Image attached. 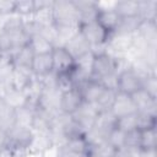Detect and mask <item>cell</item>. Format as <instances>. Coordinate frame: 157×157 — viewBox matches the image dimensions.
<instances>
[{
    "instance_id": "cell-28",
    "label": "cell",
    "mask_w": 157,
    "mask_h": 157,
    "mask_svg": "<svg viewBox=\"0 0 157 157\" xmlns=\"http://www.w3.org/2000/svg\"><path fill=\"white\" fill-rule=\"evenodd\" d=\"M1 36H2V26L0 25V39H1Z\"/></svg>"
},
{
    "instance_id": "cell-14",
    "label": "cell",
    "mask_w": 157,
    "mask_h": 157,
    "mask_svg": "<svg viewBox=\"0 0 157 157\" xmlns=\"http://www.w3.org/2000/svg\"><path fill=\"white\" fill-rule=\"evenodd\" d=\"M113 9L121 18L140 17V1L139 0H121L114 4Z\"/></svg>"
},
{
    "instance_id": "cell-6",
    "label": "cell",
    "mask_w": 157,
    "mask_h": 157,
    "mask_svg": "<svg viewBox=\"0 0 157 157\" xmlns=\"http://www.w3.org/2000/svg\"><path fill=\"white\" fill-rule=\"evenodd\" d=\"M53 59V74L54 75H69L76 67L75 58L69 53L64 45H55L52 50Z\"/></svg>"
},
{
    "instance_id": "cell-20",
    "label": "cell",
    "mask_w": 157,
    "mask_h": 157,
    "mask_svg": "<svg viewBox=\"0 0 157 157\" xmlns=\"http://www.w3.org/2000/svg\"><path fill=\"white\" fill-rule=\"evenodd\" d=\"M142 91H145L150 97L157 99V78L155 74H147L144 76Z\"/></svg>"
},
{
    "instance_id": "cell-22",
    "label": "cell",
    "mask_w": 157,
    "mask_h": 157,
    "mask_svg": "<svg viewBox=\"0 0 157 157\" xmlns=\"http://www.w3.org/2000/svg\"><path fill=\"white\" fill-rule=\"evenodd\" d=\"M56 157H85V153L78 152V151H76V150H74L66 145H63L59 148Z\"/></svg>"
},
{
    "instance_id": "cell-19",
    "label": "cell",
    "mask_w": 157,
    "mask_h": 157,
    "mask_svg": "<svg viewBox=\"0 0 157 157\" xmlns=\"http://www.w3.org/2000/svg\"><path fill=\"white\" fill-rule=\"evenodd\" d=\"M115 126L123 130L124 132L137 130V112L120 117V118H115Z\"/></svg>"
},
{
    "instance_id": "cell-9",
    "label": "cell",
    "mask_w": 157,
    "mask_h": 157,
    "mask_svg": "<svg viewBox=\"0 0 157 157\" xmlns=\"http://www.w3.org/2000/svg\"><path fill=\"white\" fill-rule=\"evenodd\" d=\"M94 21L101 26V28L105 33H108L112 37L118 32L121 17L113 7H98L94 16Z\"/></svg>"
},
{
    "instance_id": "cell-29",
    "label": "cell",
    "mask_w": 157,
    "mask_h": 157,
    "mask_svg": "<svg viewBox=\"0 0 157 157\" xmlns=\"http://www.w3.org/2000/svg\"><path fill=\"white\" fill-rule=\"evenodd\" d=\"M1 16H2V15H1V13H0V17H1Z\"/></svg>"
},
{
    "instance_id": "cell-5",
    "label": "cell",
    "mask_w": 157,
    "mask_h": 157,
    "mask_svg": "<svg viewBox=\"0 0 157 157\" xmlns=\"http://www.w3.org/2000/svg\"><path fill=\"white\" fill-rule=\"evenodd\" d=\"M77 32L83 37V39L90 44L91 48L108 44V42L110 39V36L108 33H105L94 20L78 22Z\"/></svg>"
},
{
    "instance_id": "cell-4",
    "label": "cell",
    "mask_w": 157,
    "mask_h": 157,
    "mask_svg": "<svg viewBox=\"0 0 157 157\" xmlns=\"http://www.w3.org/2000/svg\"><path fill=\"white\" fill-rule=\"evenodd\" d=\"M33 139H34V132L31 128L15 125L11 130H9L4 135L2 144H5L13 152H16L20 150L29 148L32 146Z\"/></svg>"
},
{
    "instance_id": "cell-13",
    "label": "cell",
    "mask_w": 157,
    "mask_h": 157,
    "mask_svg": "<svg viewBox=\"0 0 157 157\" xmlns=\"http://www.w3.org/2000/svg\"><path fill=\"white\" fill-rule=\"evenodd\" d=\"M33 58H34V52L29 47V44L15 50L11 54V60H12L13 67L23 69V70H28V71L31 69Z\"/></svg>"
},
{
    "instance_id": "cell-26",
    "label": "cell",
    "mask_w": 157,
    "mask_h": 157,
    "mask_svg": "<svg viewBox=\"0 0 157 157\" xmlns=\"http://www.w3.org/2000/svg\"><path fill=\"white\" fill-rule=\"evenodd\" d=\"M139 157H157L156 150H145V151H137L136 152Z\"/></svg>"
},
{
    "instance_id": "cell-7",
    "label": "cell",
    "mask_w": 157,
    "mask_h": 157,
    "mask_svg": "<svg viewBox=\"0 0 157 157\" xmlns=\"http://www.w3.org/2000/svg\"><path fill=\"white\" fill-rule=\"evenodd\" d=\"M83 98L78 87H71L60 92L59 97V112L63 115H74L83 104Z\"/></svg>"
},
{
    "instance_id": "cell-11",
    "label": "cell",
    "mask_w": 157,
    "mask_h": 157,
    "mask_svg": "<svg viewBox=\"0 0 157 157\" xmlns=\"http://www.w3.org/2000/svg\"><path fill=\"white\" fill-rule=\"evenodd\" d=\"M31 74L36 77H47L53 74V59L50 53H39L34 54L31 69Z\"/></svg>"
},
{
    "instance_id": "cell-12",
    "label": "cell",
    "mask_w": 157,
    "mask_h": 157,
    "mask_svg": "<svg viewBox=\"0 0 157 157\" xmlns=\"http://www.w3.org/2000/svg\"><path fill=\"white\" fill-rule=\"evenodd\" d=\"M109 112L115 118H120V117H124L131 113H136L137 110H136V107H135V103L131 96H126V94L117 92Z\"/></svg>"
},
{
    "instance_id": "cell-10",
    "label": "cell",
    "mask_w": 157,
    "mask_h": 157,
    "mask_svg": "<svg viewBox=\"0 0 157 157\" xmlns=\"http://www.w3.org/2000/svg\"><path fill=\"white\" fill-rule=\"evenodd\" d=\"M60 45H64L69 50V53L75 58L76 61L88 55L92 50L90 44L83 39V37L77 31L70 38H67V40L64 44H60Z\"/></svg>"
},
{
    "instance_id": "cell-3",
    "label": "cell",
    "mask_w": 157,
    "mask_h": 157,
    "mask_svg": "<svg viewBox=\"0 0 157 157\" xmlns=\"http://www.w3.org/2000/svg\"><path fill=\"white\" fill-rule=\"evenodd\" d=\"M144 76L134 67H126L119 71L114 78V88L118 93L134 96L142 90Z\"/></svg>"
},
{
    "instance_id": "cell-24",
    "label": "cell",
    "mask_w": 157,
    "mask_h": 157,
    "mask_svg": "<svg viewBox=\"0 0 157 157\" xmlns=\"http://www.w3.org/2000/svg\"><path fill=\"white\" fill-rule=\"evenodd\" d=\"M110 157H135V152L129 148H120L115 150Z\"/></svg>"
},
{
    "instance_id": "cell-18",
    "label": "cell",
    "mask_w": 157,
    "mask_h": 157,
    "mask_svg": "<svg viewBox=\"0 0 157 157\" xmlns=\"http://www.w3.org/2000/svg\"><path fill=\"white\" fill-rule=\"evenodd\" d=\"M125 141H126V132L114 126L110 129L105 136V142L115 151L120 148H125Z\"/></svg>"
},
{
    "instance_id": "cell-16",
    "label": "cell",
    "mask_w": 157,
    "mask_h": 157,
    "mask_svg": "<svg viewBox=\"0 0 157 157\" xmlns=\"http://www.w3.org/2000/svg\"><path fill=\"white\" fill-rule=\"evenodd\" d=\"M156 147H157L156 128L139 130V151L156 150Z\"/></svg>"
},
{
    "instance_id": "cell-1",
    "label": "cell",
    "mask_w": 157,
    "mask_h": 157,
    "mask_svg": "<svg viewBox=\"0 0 157 157\" xmlns=\"http://www.w3.org/2000/svg\"><path fill=\"white\" fill-rule=\"evenodd\" d=\"M52 25L56 29H71L74 26L77 27L78 12L74 1L59 0L54 1L49 9Z\"/></svg>"
},
{
    "instance_id": "cell-8",
    "label": "cell",
    "mask_w": 157,
    "mask_h": 157,
    "mask_svg": "<svg viewBox=\"0 0 157 157\" xmlns=\"http://www.w3.org/2000/svg\"><path fill=\"white\" fill-rule=\"evenodd\" d=\"M77 87L81 91L83 102L87 104H92V105L97 107L98 102L101 101V98L103 97V94L105 93V91L110 86H107L102 81H98V80L90 77L86 81H83L81 85H78Z\"/></svg>"
},
{
    "instance_id": "cell-17",
    "label": "cell",
    "mask_w": 157,
    "mask_h": 157,
    "mask_svg": "<svg viewBox=\"0 0 157 157\" xmlns=\"http://www.w3.org/2000/svg\"><path fill=\"white\" fill-rule=\"evenodd\" d=\"M29 47L33 49L34 54H39V53H50L53 50V48L55 47V44L45 38L42 34H34L29 38Z\"/></svg>"
},
{
    "instance_id": "cell-23",
    "label": "cell",
    "mask_w": 157,
    "mask_h": 157,
    "mask_svg": "<svg viewBox=\"0 0 157 157\" xmlns=\"http://www.w3.org/2000/svg\"><path fill=\"white\" fill-rule=\"evenodd\" d=\"M0 13L1 15H11V13H15V1L0 0Z\"/></svg>"
},
{
    "instance_id": "cell-21",
    "label": "cell",
    "mask_w": 157,
    "mask_h": 157,
    "mask_svg": "<svg viewBox=\"0 0 157 157\" xmlns=\"http://www.w3.org/2000/svg\"><path fill=\"white\" fill-rule=\"evenodd\" d=\"M37 12V4L36 1H15V13L16 15H21V16H26V15H31V13H36Z\"/></svg>"
},
{
    "instance_id": "cell-25",
    "label": "cell",
    "mask_w": 157,
    "mask_h": 157,
    "mask_svg": "<svg viewBox=\"0 0 157 157\" xmlns=\"http://www.w3.org/2000/svg\"><path fill=\"white\" fill-rule=\"evenodd\" d=\"M13 155H15V152L10 147H7L2 142L0 144V157H13Z\"/></svg>"
},
{
    "instance_id": "cell-27",
    "label": "cell",
    "mask_w": 157,
    "mask_h": 157,
    "mask_svg": "<svg viewBox=\"0 0 157 157\" xmlns=\"http://www.w3.org/2000/svg\"><path fill=\"white\" fill-rule=\"evenodd\" d=\"M4 103H5V101H4V98H2V94H0V108L4 105Z\"/></svg>"
},
{
    "instance_id": "cell-2",
    "label": "cell",
    "mask_w": 157,
    "mask_h": 157,
    "mask_svg": "<svg viewBox=\"0 0 157 157\" xmlns=\"http://www.w3.org/2000/svg\"><path fill=\"white\" fill-rule=\"evenodd\" d=\"M119 60L115 55L108 52L93 53L90 65L91 78L105 82L107 78H112L118 74Z\"/></svg>"
},
{
    "instance_id": "cell-15",
    "label": "cell",
    "mask_w": 157,
    "mask_h": 157,
    "mask_svg": "<svg viewBox=\"0 0 157 157\" xmlns=\"http://www.w3.org/2000/svg\"><path fill=\"white\" fill-rule=\"evenodd\" d=\"M15 125H16V109L4 103V105L0 108V134L4 136Z\"/></svg>"
}]
</instances>
